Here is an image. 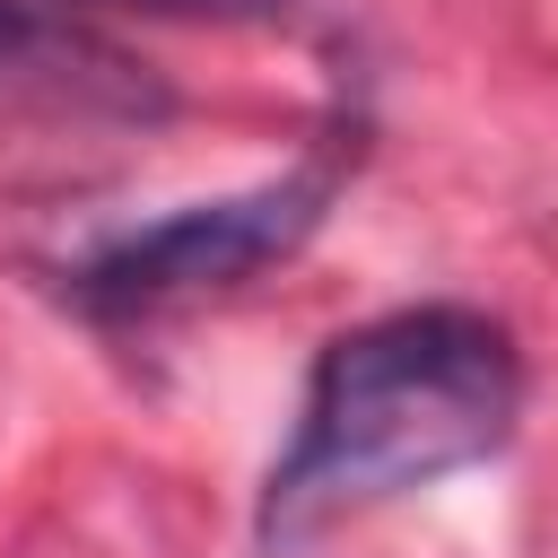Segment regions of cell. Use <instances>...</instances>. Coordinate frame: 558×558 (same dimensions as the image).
Listing matches in <instances>:
<instances>
[{"instance_id": "3957f363", "label": "cell", "mask_w": 558, "mask_h": 558, "mask_svg": "<svg viewBox=\"0 0 558 558\" xmlns=\"http://www.w3.org/2000/svg\"><path fill=\"white\" fill-rule=\"evenodd\" d=\"M0 87L70 105V113H166V87L87 35L61 0H0Z\"/></svg>"}, {"instance_id": "277c9868", "label": "cell", "mask_w": 558, "mask_h": 558, "mask_svg": "<svg viewBox=\"0 0 558 558\" xmlns=\"http://www.w3.org/2000/svg\"><path fill=\"white\" fill-rule=\"evenodd\" d=\"M61 9H131V17H174V26H279L296 0H61Z\"/></svg>"}, {"instance_id": "6da1fadb", "label": "cell", "mask_w": 558, "mask_h": 558, "mask_svg": "<svg viewBox=\"0 0 558 558\" xmlns=\"http://www.w3.org/2000/svg\"><path fill=\"white\" fill-rule=\"evenodd\" d=\"M523 418V349L480 305H392L323 340L296 427L262 480V541L288 549L331 514L436 488L506 453Z\"/></svg>"}, {"instance_id": "7a4b0ae2", "label": "cell", "mask_w": 558, "mask_h": 558, "mask_svg": "<svg viewBox=\"0 0 558 558\" xmlns=\"http://www.w3.org/2000/svg\"><path fill=\"white\" fill-rule=\"evenodd\" d=\"M340 192V166L331 157H305L253 192H218V201H192L157 227H131L113 244H96L78 270H70V296L105 323L122 314H157V305H183V296H209V288H235L270 262H288L323 209Z\"/></svg>"}]
</instances>
